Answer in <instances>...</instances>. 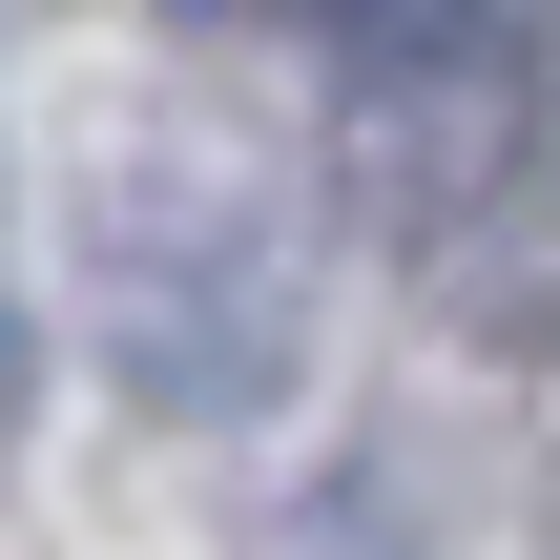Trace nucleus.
I'll use <instances>...</instances> for the list:
<instances>
[{
  "instance_id": "nucleus-3",
  "label": "nucleus",
  "mask_w": 560,
  "mask_h": 560,
  "mask_svg": "<svg viewBox=\"0 0 560 560\" xmlns=\"http://www.w3.org/2000/svg\"><path fill=\"white\" fill-rule=\"evenodd\" d=\"M187 21H291V42H353V0H187Z\"/></svg>"
},
{
  "instance_id": "nucleus-2",
  "label": "nucleus",
  "mask_w": 560,
  "mask_h": 560,
  "mask_svg": "<svg viewBox=\"0 0 560 560\" xmlns=\"http://www.w3.org/2000/svg\"><path fill=\"white\" fill-rule=\"evenodd\" d=\"M42 416V291H21V166H0V457Z\"/></svg>"
},
{
  "instance_id": "nucleus-1",
  "label": "nucleus",
  "mask_w": 560,
  "mask_h": 560,
  "mask_svg": "<svg viewBox=\"0 0 560 560\" xmlns=\"http://www.w3.org/2000/svg\"><path fill=\"white\" fill-rule=\"evenodd\" d=\"M62 249H83L104 374L166 436H249L312 374V187L229 104H104L83 187H62Z\"/></svg>"
}]
</instances>
